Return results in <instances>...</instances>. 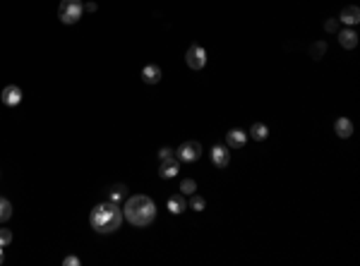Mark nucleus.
<instances>
[{"label": "nucleus", "instance_id": "nucleus-3", "mask_svg": "<svg viewBox=\"0 0 360 266\" xmlns=\"http://www.w3.org/2000/svg\"><path fill=\"white\" fill-rule=\"evenodd\" d=\"M84 12V2L82 0H60V7H58V17L63 24H77L82 19Z\"/></svg>", "mask_w": 360, "mask_h": 266}, {"label": "nucleus", "instance_id": "nucleus-10", "mask_svg": "<svg viewBox=\"0 0 360 266\" xmlns=\"http://www.w3.org/2000/svg\"><path fill=\"white\" fill-rule=\"evenodd\" d=\"M178 173H180V171H178V159H176V156L159 163V175H161L164 180H171V177H176Z\"/></svg>", "mask_w": 360, "mask_h": 266}, {"label": "nucleus", "instance_id": "nucleus-4", "mask_svg": "<svg viewBox=\"0 0 360 266\" xmlns=\"http://www.w3.org/2000/svg\"><path fill=\"white\" fill-rule=\"evenodd\" d=\"M202 156V144L199 142H182L178 149H176V159L185 161V163H192Z\"/></svg>", "mask_w": 360, "mask_h": 266}, {"label": "nucleus", "instance_id": "nucleus-25", "mask_svg": "<svg viewBox=\"0 0 360 266\" xmlns=\"http://www.w3.org/2000/svg\"><path fill=\"white\" fill-rule=\"evenodd\" d=\"M96 10H98L96 2H87V5H84V12H96Z\"/></svg>", "mask_w": 360, "mask_h": 266}, {"label": "nucleus", "instance_id": "nucleus-9", "mask_svg": "<svg viewBox=\"0 0 360 266\" xmlns=\"http://www.w3.org/2000/svg\"><path fill=\"white\" fill-rule=\"evenodd\" d=\"M336 36H339L341 48H346V51H351V48H356V46H358V34H356L351 27L339 29V31H336Z\"/></svg>", "mask_w": 360, "mask_h": 266}, {"label": "nucleus", "instance_id": "nucleus-13", "mask_svg": "<svg viewBox=\"0 0 360 266\" xmlns=\"http://www.w3.org/2000/svg\"><path fill=\"white\" fill-rule=\"evenodd\" d=\"M168 211L171 213H182V211H187V199H185V194H173L171 199H168Z\"/></svg>", "mask_w": 360, "mask_h": 266}, {"label": "nucleus", "instance_id": "nucleus-15", "mask_svg": "<svg viewBox=\"0 0 360 266\" xmlns=\"http://www.w3.org/2000/svg\"><path fill=\"white\" fill-rule=\"evenodd\" d=\"M250 137H252L255 142H264V139L269 137V127H267L264 122H255V125L250 127Z\"/></svg>", "mask_w": 360, "mask_h": 266}, {"label": "nucleus", "instance_id": "nucleus-21", "mask_svg": "<svg viewBox=\"0 0 360 266\" xmlns=\"http://www.w3.org/2000/svg\"><path fill=\"white\" fill-rule=\"evenodd\" d=\"M12 240H14L12 230H7V228H0V245H2V247H7Z\"/></svg>", "mask_w": 360, "mask_h": 266}, {"label": "nucleus", "instance_id": "nucleus-17", "mask_svg": "<svg viewBox=\"0 0 360 266\" xmlns=\"http://www.w3.org/2000/svg\"><path fill=\"white\" fill-rule=\"evenodd\" d=\"M10 218H12V204L5 197H0V223H7Z\"/></svg>", "mask_w": 360, "mask_h": 266}, {"label": "nucleus", "instance_id": "nucleus-16", "mask_svg": "<svg viewBox=\"0 0 360 266\" xmlns=\"http://www.w3.org/2000/svg\"><path fill=\"white\" fill-rule=\"evenodd\" d=\"M108 199L111 201H123V199H127V187L125 185H113L111 187V192H108Z\"/></svg>", "mask_w": 360, "mask_h": 266}, {"label": "nucleus", "instance_id": "nucleus-18", "mask_svg": "<svg viewBox=\"0 0 360 266\" xmlns=\"http://www.w3.org/2000/svg\"><path fill=\"white\" fill-rule=\"evenodd\" d=\"M187 206H190L192 211H204V209H207V199H204L202 194H197V192H194V194H190Z\"/></svg>", "mask_w": 360, "mask_h": 266}, {"label": "nucleus", "instance_id": "nucleus-8", "mask_svg": "<svg viewBox=\"0 0 360 266\" xmlns=\"http://www.w3.org/2000/svg\"><path fill=\"white\" fill-rule=\"evenodd\" d=\"M341 24H346V27H356L360 22V7H356V5H348V7H344L341 10V14L336 17Z\"/></svg>", "mask_w": 360, "mask_h": 266}, {"label": "nucleus", "instance_id": "nucleus-24", "mask_svg": "<svg viewBox=\"0 0 360 266\" xmlns=\"http://www.w3.org/2000/svg\"><path fill=\"white\" fill-rule=\"evenodd\" d=\"M80 264H82V262H80V257H72V254L63 259V266H80Z\"/></svg>", "mask_w": 360, "mask_h": 266}, {"label": "nucleus", "instance_id": "nucleus-11", "mask_svg": "<svg viewBox=\"0 0 360 266\" xmlns=\"http://www.w3.org/2000/svg\"><path fill=\"white\" fill-rule=\"evenodd\" d=\"M245 142H248V134L243 132V130H231V132L226 134V147L228 149H243Z\"/></svg>", "mask_w": 360, "mask_h": 266}, {"label": "nucleus", "instance_id": "nucleus-5", "mask_svg": "<svg viewBox=\"0 0 360 266\" xmlns=\"http://www.w3.org/2000/svg\"><path fill=\"white\" fill-rule=\"evenodd\" d=\"M185 63H187V67H192V70H202V67L207 65V51H204L202 46L192 43V46L187 48V53H185Z\"/></svg>", "mask_w": 360, "mask_h": 266}, {"label": "nucleus", "instance_id": "nucleus-2", "mask_svg": "<svg viewBox=\"0 0 360 266\" xmlns=\"http://www.w3.org/2000/svg\"><path fill=\"white\" fill-rule=\"evenodd\" d=\"M123 218L137 228L152 226L154 218H156V204L149 197H144V194L127 197L125 199V209H123Z\"/></svg>", "mask_w": 360, "mask_h": 266}, {"label": "nucleus", "instance_id": "nucleus-1", "mask_svg": "<svg viewBox=\"0 0 360 266\" xmlns=\"http://www.w3.org/2000/svg\"><path fill=\"white\" fill-rule=\"evenodd\" d=\"M89 223H91V228H94L96 233H101V235H111V233H115L118 228L123 226V209L111 199L103 201V204H98V206L91 209Z\"/></svg>", "mask_w": 360, "mask_h": 266}, {"label": "nucleus", "instance_id": "nucleus-20", "mask_svg": "<svg viewBox=\"0 0 360 266\" xmlns=\"http://www.w3.org/2000/svg\"><path fill=\"white\" fill-rule=\"evenodd\" d=\"M324 53H327V43H324V41H315V43L310 46V55H312L315 60L324 58Z\"/></svg>", "mask_w": 360, "mask_h": 266}, {"label": "nucleus", "instance_id": "nucleus-22", "mask_svg": "<svg viewBox=\"0 0 360 266\" xmlns=\"http://www.w3.org/2000/svg\"><path fill=\"white\" fill-rule=\"evenodd\" d=\"M339 27H341V22H339V19H327V22H324V31H327V34H336V31H339Z\"/></svg>", "mask_w": 360, "mask_h": 266}, {"label": "nucleus", "instance_id": "nucleus-14", "mask_svg": "<svg viewBox=\"0 0 360 266\" xmlns=\"http://www.w3.org/2000/svg\"><path fill=\"white\" fill-rule=\"evenodd\" d=\"M142 80L147 82V84H156V82H161V67L159 65H147L142 70Z\"/></svg>", "mask_w": 360, "mask_h": 266}, {"label": "nucleus", "instance_id": "nucleus-7", "mask_svg": "<svg viewBox=\"0 0 360 266\" xmlns=\"http://www.w3.org/2000/svg\"><path fill=\"white\" fill-rule=\"evenodd\" d=\"M228 161H231V149L226 147V144H216V147H211V163H214L216 168H226Z\"/></svg>", "mask_w": 360, "mask_h": 266}, {"label": "nucleus", "instance_id": "nucleus-19", "mask_svg": "<svg viewBox=\"0 0 360 266\" xmlns=\"http://www.w3.org/2000/svg\"><path fill=\"white\" fill-rule=\"evenodd\" d=\"M197 192V182H194L192 177H185L182 182H180V194H185V197H190Z\"/></svg>", "mask_w": 360, "mask_h": 266}, {"label": "nucleus", "instance_id": "nucleus-12", "mask_svg": "<svg viewBox=\"0 0 360 266\" xmlns=\"http://www.w3.org/2000/svg\"><path fill=\"white\" fill-rule=\"evenodd\" d=\"M334 132H336V137H341V139H348V137L353 134V122L348 118H339L334 122Z\"/></svg>", "mask_w": 360, "mask_h": 266}, {"label": "nucleus", "instance_id": "nucleus-26", "mask_svg": "<svg viewBox=\"0 0 360 266\" xmlns=\"http://www.w3.org/2000/svg\"><path fill=\"white\" fill-rule=\"evenodd\" d=\"M5 262V254H2V245H0V264Z\"/></svg>", "mask_w": 360, "mask_h": 266}, {"label": "nucleus", "instance_id": "nucleus-23", "mask_svg": "<svg viewBox=\"0 0 360 266\" xmlns=\"http://www.w3.org/2000/svg\"><path fill=\"white\" fill-rule=\"evenodd\" d=\"M173 156H176V151L168 149V147H164L161 151H159V161H168V159H173Z\"/></svg>", "mask_w": 360, "mask_h": 266}, {"label": "nucleus", "instance_id": "nucleus-6", "mask_svg": "<svg viewBox=\"0 0 360 266\" xmlns=\"http://www.w3.org/2000/svg\"><path fill=\"white\" fill-rule=\"evenodd\" d=\"M0 101L10 108L19 106V103H22V89H19L17 84H7V87L2 89V93H0Z\"/></svg>", "mask_w": 360, "mask_h": 266}]
</instances>
